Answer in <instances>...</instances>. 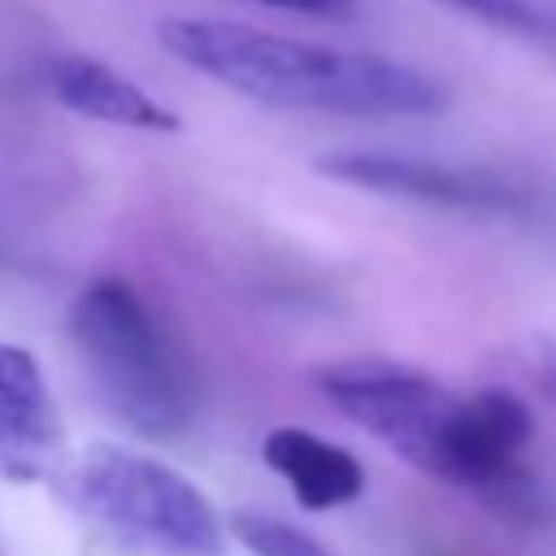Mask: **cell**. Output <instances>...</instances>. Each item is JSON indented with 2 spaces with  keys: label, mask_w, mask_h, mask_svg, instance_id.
Instances as JSON below:
<instances>
[{
  "label": "cell",
  "mask_w": 556,
  "mask_h": 556,
  "mask_svg": "<svg viewBox=\"0 0 556 556\" xmlns=\"http://www.w3.org/2000/svg\"><path fill=\"white\" fill-rule=\"evenodd\" d=\"M156 39L182 65L274 109H313L343 117H426L447 104V91L413 65L374 52L317 48L239 22L169 17L156 26Z\"/></svg>",
  "instance_id": "6da1fadb"
},
{
  "label": "cell",
  "mask_w": 556,
  "mask_h": 556,
  "mask_svg": "<svg viewBox=\"0 0 556 556\" xmlns=\"http://www.w3.org/2000/svg\"><path fill=\"white\" fill-rule=\"evenodd\" d=\"M48 482L122 556H226V517L187 473L148 452L87 443L65 452Z\"/></svg>",
  "instance_id": "7a4b0ae2"
},
{
  "label": "cell",
  "mask_w": 556,
  "mask_h": 556,
  "mask_svg": "<svg viewBox=\"0 0 556 556\" xmlns=\"http://www.w3.org/2000/svg\"><path fill=\"white\" fill-rule=\"evenodd\" d=\"M70 339L100 404L135 434L165 439L191 417L187 378L152 313L122 278H96L70 304Z\"/></svg>",
  "instance_id": "3957f363"
},
{
  "label": "cell",
  "mask_w": 556,
  "mask_h": 556,
  "mask_svg": "<svg viewBox=\"0 0 556 556\" xmlns=\"http://www.w3.org/2000/svg\"><path fill=\"white\" fill-rule=\"evenodd\" d=\"M317 391L417 473L439 478L447 421L460 400L439 378L391 361H339L317 369Z\"/></svg>",
  "instance_id": "277c9868"
},
{
  "label": "cell",
  "mask_w": 556,
  "mask_h": 556,
  "mask_svg": "<svg viewBox=\"0 0 556 556\" xmlns=\"http://www.w3.org/2000/svg\"><path fill=\"white\" fill-rule=\"evenodd\" d=\"M530 408L513 391L460 395L447 421L439 482L465 491H500L513 478L517 456L530 443Z\"/></svg>",
  "instance_id": "5b68a950"
},
{
  "label": "cell",
  "mask_w": 556,
  "mask_h": 556,
  "mask_svg": "<svg viewBox=\"0 0 556 556\" xmlns=\"http://www.w3.org/2000/svg\"><path fill=\"white\" fill-rule=\"evenodd\" d=\"M65 456V421L39 361L0 339V478L43 482Z\"/></svg>",
  "instance_id": "8992f818"
},
{
  "label": "cell",
  "mask_w": 556,
  "mask_h": 556,
  "mask_svg": "<svg viewBox=\"0 0 556 556\" xmlns=\"http://www.w3.org/2000/svg\"><path fill=\"white\" fill-rule=\"evenodd\" d=\"M317 169L348 187L447 204V208H504L517 200L491 174L452 169V165H434V161H417V156H391V152H330L317 161Z\"/></svg>",
  "instance_id": "52a82bcc"
},
{
  "label": "cell",
  "mask_w": 556,
  "mask_h": 556,
  "mask_svg": "<svg viewBox=\"0 0 556 556\" xmlns=\"http://www.w3.org/2000/svg\"><path fill=\"white\" fill-rule=\"evenodd\" d=\"M261 456L308 513L343 508L365 495V465L348 447L304 426H274L261 443Z\"/></svg>",
  "instance_id": "ba28073f"
},
{
  "label": "cell",
  "mask_w": 556,
  "mask_h": 556,
  "mask_svg": "<svg viewBox=\"0 0 556 556\" xmlns=\"http://www.w3.org/2000/svg\"><path fill=\"white\" fill-rule=\"evenodd\" d=\"M48 91L70 113H83L91 122L130 126V130H156V135H174L182 126V117L174 109H165L139 83H130L126 74H117V70H109V65H100L91 56H56V61H48Z\"/></svg>",
  "instance_id": "9c48e42d"
},
{
  "label": "cell",
  "mask_w": 556,
  "mask_h": 556,
  "mask_svg": "<svg viewBox=\"0 0 556 556\" xmlns=\"http://www.w3.org/2000/svg\"><path fill=\"white\" fill-rule=\"evenodd\" d=\"M226 526L248 547V556H330L308 530H300L274 513H235Z\"/></svg>",
  "instance_id": "30bf717a"
},
{
  "label": "cell",
  "mask_w": 556,
  "mask_h": 556,
  "mask_svg": "<svg viewBox=\"0 0 556 556\" xmlns=\"http://www.w3.org/2000/svg\"><path fill=\"white\" fill-rule=\"evenodd\" d=\"M439 4H452L500 30H517L530 39H556V9L534 4V0H439Z\"/></svg>",
  "instance_id": "8fae6325"
},
{
  "label": "cell",
  "mask_w": 556,
  "mask_h": 556,
  "mask_svg": "<svg viewBox=\"0 0 556 556\" xmlns=\"http://www.w3.org/2000/svg\"><path fill=\"white\" fill-rule=\"evenodd\" d=\"M252 4L287 9V13H308V17H348L356 9V0H252Z\"/></svg>",
  "instance_id": "7c38bea8"
}]
</instances>
